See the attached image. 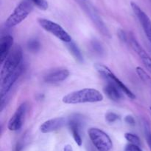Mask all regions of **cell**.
Listing matches in <instances>:
<instances>
[{
	"mask_svg": "<svg viewBox=\"0 0 151 151\" xmlns=\"http://www.w3.org/2000/svg\"><path fill=\"white\" fill-rule=\"evenodd\" d=\"M103 100V96L94 88H84L72 92L62 99L63 103L74 105L81 103H95Z\"/></svg>",
	"mask_w": 151,
	"mask_h": 151,
	"instance_id": "obj_1",
	"label": "cell"
},
{
	"mask_svg": "<svg viewBox=\"0 0 151 151\" xmlns=\"http://www.w3.org/2000/svg\"><path fill=\"white\" fill-rule=\"evenodd\" d=\"M22 59L23 54L22 48L19 46L13 47L2 63L3 65L0 73V80L8 76L10 74L16 70L22 65Z\"/></svg>",
	"mask_w": 151,
	"mask_h": 151,
	"instance_id": "obj_2",
	"label": "cell"
},
{
	"mask_svg": "<svg viewBox=\"0 0 151 151\" xmlns=\"http://www.w3.org/2000/svg\"><path fill=\"white\" fill-rule=\"evenodd\" d=\"M33 9V4L29 0L21 1L5 21V27L10 28L23 22Z\"/></svg>",
	"mask_w": 151,
	"mask_h": 151,
	"instance_id": "obj_3",
	"label": "cell"
},
{
	"mask_svg": "<svg viewBox=\"0 0 151 151\" xmlns=\"http://www.w3.org/2000/svg\"><path fill=\"white\" fill-rule=\"evenodd\" d=\"M88 134L93 144L98 151H110L113 143L109 135L103 130L96 127L88 129Z\"/></svg>",
	"mask_w": 151,
	"mask_h": 151,
	"instance_id": "obj_4",
	"label": "cell"
},
{
	"mask_svg": "<svg viewBox=\"0 0 151 151\" xmlns=\"http://www.w3.org/2000/svg\"><path fill=\"white\" fill-rule=\"evenodd\" d=\"M38 22L44 30L52 34L60 41L65 43H69L72 41L71 36L60 25L56 22L50 20V19H43V18L38 19Z\"/></svg>",
	"mask_w": 151,
	"mask_h": 151,
	"instance_id": "obj_5",
	"label": "cell"
},
{
	"mask_svg": "<svg viewBox=\"0 0 151 151\" xmlns=\"http://www.w3.org/2000/svg\"><path fill=\"white\" fill-rule=\"evenodd\" d=\"M94 68H95L96 70L100 74H101L103 76H104L105 78H107L109 81H112L113 83H114L116 85H117L121 90L123 91V93L126 95L128 97H129L130 99H135L136 96L134 95V93L121 81L119 78H118V77H116V76L108 68L107 66L104 65H102V64H96L94 65Z\"/></svg>",
	"mask_w": 151,
	"mask_h": 151,
	"instance_id": "obj_6",
	"label": "cell"
},
{
	"mask_svg": "<svg viewBox=\"0 0 151 151\" xmlns=\"http://www.w3.org/2000/svg\"><path fill=\"white\" fill-rule=\"evenodd\" d=\"M126 41L129 43L131 48L139 56L140 59H141L142 62H143L144 65L145 66L146 69L151 73V57L150 55L142 47L141 44L138 42V41L136 39V38L132 34L127 36Z\"/></svg>",
	"mask_w": 151,
	"mask_h": 151,
	"instance_id": "obj_7",
	"label": "cell"
},
{
	"mask_svg": "<svg viewBox=\"0 0 151 151\" xmlns=\"http://www.w3.org/2000/svg\"><path fill=\"white\" fill-rule=\"evenodd\" d=\"M131 8L134 11V14L137 17L138 20L139 21L141 24L142 29L145 33L146 37L147 38L148 41L151 44V20L149 16L143 11L142 9L137 4V3L132 2L131 3Z\"/></svg>",
	"mask_w": 151,
	"mask_h": 151,
	"instance_id": "obj_8",
	"label": "cell"
},
{
	"mask_svg": "<svg viewBox=\"0 0 151 151\" xmlns=\"http://www.w3.org/2000/svg\"><path fill=\"white\" fill-rule=\"evenodd\" d=\"M27 110V105L26 102H24L19 105V107L16 109V112L9 120L8 124H7V128L9 129V130L16 131L21 129V127L23 125Z\"/></svg>",
	"mask_w": 151,
	"mask_h": 151,
	"instance_id": "obj_9",
	"label": "cell"
},
{
	"mask_svg": "<svg viewBox=\"0 0 151 151\" xmlns=\"http://www.w3.org/2000/svg\"><path fill=\"white\" fill-rule=\"evenodd\" d=\"M23 65H22L16 70H15L14 72L10 74L8 76L0 80L1 81V84H0V87H1V89H0V93H1V100L4 99V96H6L7 93L10 91L11 87H13V84L16 81V80L22 75V72H23Z\"/></svg>",
	"mask_w": 151,
	"mask_h": 151,
	"instance_id": "obj_10",
	"label": "cell"
},
{
	"mask_svg": "<svg viewBox=\"0 0 151 151\" xmlns=\"http://www.w3.org/2000/svg\"><path fill=\"white\" fill-rule=\"evenodd\" d=\"M69 122L66 118L63 117H57L44 121L40 127V130L43 133H49L60 130L66 123Z\"/></svg>",
	"mask_w": 151,
	"mask_h": 151,
	"instance_id": "obj_11",
	"label": "cell"
},
{
	"mask_svg": "<svg viewBox=\"0 0 151 151\" xmlns=\"http://www.w3.org/2000/svg\"><path fill=\"white\" fill-rule=\"evenodd\" d=\"M69 71L66 68H58L47 73L44 80L47 84H56L66 80L69 77Z\"/></svg>",
	"mask_w": 151,
	"mask_h": 151,
	"instance_id": "obj_12",
	"label": "cell"
},
{
	"mask_svg": "<svg viewBox=\"0 0 151 151\" xmlns=\"http://www.w3.org/2000/svg\"><path fill=\"white\" fill-rule=\"evenodd\" d=\"M84 9L86 10V11L88 13V14L89 15L91 19H92V21L94 22V23H95V25H97V28L101 30V32L103 33L104 35L109 36V32L107 30V28L105 26L104 23L102 21L101 18L100 17V16L98 15V13H97V11L95 10V9H94V7L89 4H87V3H83V4Z\"/></svg>",
	"mask_w": 151,
	"mask_h": 151,
	"instance_id": "obj_13",
	"label": "cell"
},
{
	"mask_svg": "<svg viewBox=\"0 0 151 151\" xmlns=\"http://www.w3.org/2000/svg\"><path fill=\"white\" fill-rule=\"evenodd\" d=\"M13 38L10 35L4 36L0 39V62L2 64L12 50Z\"/></svg>",
	"mask_w": 151,
	"mask_h": 151,
	"instance_id": "obj_14",
	"label": "cell"
},
{
	"mask_svg": "<svg viewBox=\"0 0 151 151\" xmlns=\"http://www.w3.org/2000/svg\"><path fill=\"white\" fill-rule=\"evenodd\" d=\"M103 90L106 96L111 100L117 102L122 99V93H124L123 91L112 81H108L107 84L105 86Z\"/></svg>",
	"mask_w": 151,
	"mask_h": 151,
	"instance_id": "obj_15",
	"label": "cell"
},
{
	"mask_svg": "<svg viewBox=\"0 0 151 151\" xmlns=\"http://www.w3.org/2000/svg\"><path fill=\"white\" fill-rule=\"evenodd\" d=\"M69 129L72 132V136L78 146L81 147L82 145L83 140L81 138V133H80V121L76 118H73L70 119L68 122Z\"/></svg>",
	"mask_w": 151,
	"mask_h": 151,
	"instance_id": "obj_16",
	"label": "cell"
},
{
	"mask_svg": "<svg viewBox=\"0 0 151 151\" xmlns=\"http://www.w3.org/2000/svg\"><path fill=\"white\" fill-rule=\"evenodd\" d=\"M66 47H67V48L69 49V52L72 53V56H74V58H75L78 62H82L83 61V55L82 53H81L80 49L78 48V46L76 45V44H75V42H73L72 41L69 43H66Z\"/></svg>",
	"mask_w": 151,
	"mask_h": 151,
	"instance_id": "obj_17",
	"label": "cell"
},
{
	"mask_svg": "<svg viewBox=\"0 0 151 151\" xmlns=\"http://www.w3.org/2000/svg\"><path fill=\"white\" fill-rule=\"evenodd\" d=\"M137 73L139 75V76L140 77V78H141L143 81L146 82L148 85H150L151 87V78L150 77V76L147 75V73H146L142 68H140V67H137Z\"/></svg>",
	"mask_w": 151,
	"mask_h": 151,
	"instance_id": "obj_18",
	"label": "cell"
},
{
	"mask_svg": "<svg viewBox=\"0 0 151 151\" xmlns=\"http://www.w3.org/2000/svg\"><path fill=\"white\" fill-rule=\"evenodd\" d=\"M125 138L126 139V140L128 142H130V144H132L138 145L139 146L141 142H140V139L139 138V136H137V135L134 134V133H126L125 134Z\"/></svg>",
	"mask_w": 151,
	"mask_h": 151,
	"instance_id": "obj_19",
	"label": "cell"
},
{
	"mask_svg": "<svg viewBox=\"0 0 151 151\" xmlns=\"http://www.w3.org/2000/svg\"><path fill=\"white\" fill-rule=\"evenodd\" d=\"M29 1L41 10H46L48 9L49 4L47 0H29Z\"/></svg>",
	"mask_w": 151,
	"mask_h": 151,
	"instance_id": "obj_20",
	"label": "cell"
},
{
	"mask_svg": "<svg viewBox=\"0 0 151 151\" xmlns=\"http://www.w3.org/2000/svg\"><path fill=\"white\" fill-rule=\"evenodd\" d=\"M144 129H145V136L146 142H147V144H148L149 147H150L151 150V130H150V125H149L148 122H145Z\"/></svg>",
	"mask_w": 151,
	"mask_h": 151,
	"instance_id": "obj_21",
	"label": "cell"
},
{
	"mask_svg": "<svg viewBox=\"0 0 151 151\" xmlns=\"http://www.w3.org/2000/svg\"><path fill=\"white\" fill-rule=\"evenodd\" d=\"M28 50L32 52H36L39 50L40 48V43L38 40L32 39L28 41L27 44Z\"/></svg>",
	"mask_w": 151,
	"mask_h": 151,
	"instance_id": "obj_22",
	"label": "cell"
},
{
	"mask_svg": "<svg viewBox=\"0 0 151 151\" xmlns=\"http://www.w3.org/2000/svg\"><path fill=\"white\" fill-rule=\"evenodd\" d=\"M118 119H119V115L114 113L109 112L106 115V120L109 123L115 122Z\"/></svg>",
	"mask_w": 151,
	"mask_h": 151,
	"instance_id": "obj_23",
	"label": "cell"
},
{
	"mask_svg": "<svg viewBox=\"0 0 151 151\" xmlns=\"http://www.w3.org/2000/svg\"><path fill=\"white\" fill-rule=\"evenodd\" d=\"M125 151H142L140 149L139 146L135 144H129L126 145L125 148Z\"/></svg>",
	"mask_w": 151,
	"mask_h": 151,
	"instance_id": "obj_24",
	"label": "cell"
},
{
	"mask_svg": "<svg viewBox=\"0 0 151 151\" xmlns=\"http://www.w3.org/2000/svg\"><path fill=\"white\" fill-rule=\"evenodd\" d=\"M125 121H126V123H128V124H134V123H135L134 117H132L131 115H128V116H126V118H125Z\"/></svg>",
	"mask_w": 151,
	"mask_h": 151,
	"instance_id": "obj_25",
	"label": "cell"
},
{
	"mask_svg": "<svg viewBox=\"0 0 151 151\" xmlns=\"http://www.w3.org/2000/svg\"><path fill=\"white\" fill-rule=\"evenodd\" d=\"M63 151H73V149L70 144H66L63 148Z\"/></svg>",
	"mask_w": 151,
	"mask_h": 151,
	"instance_id": "obj_26",
	"label": "cell"
},
{
	"mask_svg": "<svg viewBox=\"0 0 151 151\" xmlns=\"http://www.w3.org/2000/svg\"><path fill=\"white\" fill-rule=\"evenodd\" d=\"M150 110H151V107H150Z\"/></svg>",
	"mask_w": 151,
	"mask_h": 151,
	"instance_id": "obj_27",
	"label": "cell"
}]
</instances>
